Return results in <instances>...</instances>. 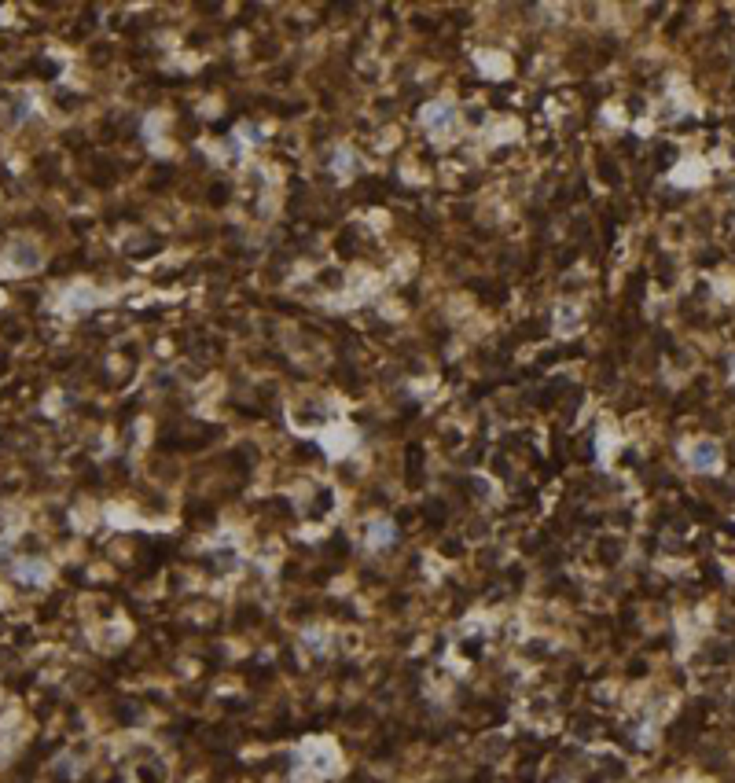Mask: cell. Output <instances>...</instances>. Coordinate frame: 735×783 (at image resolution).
<instances>
[{
	"label": "cell",
	"mask_w": 735,
	"mask_h": 783,
	"mask_svg": "<svg viewBox=\"0 0 735 783\" xmlns=\"http://www.w3.org/2000/svg\"><path fill=\"white\" fill-rule=\"evenodd\" d=\"M419 122L434 140H452L456 129H460V110H456V103H449V100H434V103L423 107Z\"/></svg>",
	"instance_id": "6da1fadb"
},
{
	"label": "cell",
	"mask_w": 735,
	"mask_h": 783,
	"mask_svg": "<svg viewBox=\"0 0 735 783\" xmlns=\"http://www.w3.org/2000/svg\"><path fill=\"white\" fill-rule=\"evenodd\" d=\"M394 541H397L394 522H390V518H368V526H364V548L368 552H383Z\"/></svg>",
	"instance_id": "7a4b0ae2"
},
{
	"label": "cell",
	"mask_w": 735,
	"mask_h": 783,
	"mask_svg": "<svg viewBox=\"0 0 735 783\" xmlns=\"http://www.w3.org/2000/svg\"><path fill=\"white\" fill-rule=\"evenodd\" d=\"M717 460H721V449L713 442H695L688 445V467L691 471H717Z\"/></svg>",
	"instance_id": "3957f363"
},
{
	"label": "cell",
	"mask_w": 735,
	"mask_h": 783,
	"mask_svg": "<svg viewBox=\"0 0 735 783\" xmlns=\"http://www.w3.org/2000/svg\"><path fill=\"white\" fill-rule=\"evenodd\" d=\"M309 508H313V511L320 515V522H324V518H328V515H331V511L338 508V497L331 493L328 485H317L313 493H309V504H305V511H309Z\"/></svg>",
	"instance_id": "277c9868"
},
{
	"label": "cell",
	"mask_w": 735,
	"mask_h": 783,
	"mask_svg": "<svg viewBox=\"0 0 735 783\" xmlns=\"http://www.w3.org/2000/svg\"><path fill=\"white\" fill-rule=\"evenodd\" d=\"M328 431H331V434H328V438H324V445H328V452H338V456H342V452H346V449H353V442H357V434H353L350 427H342V434H335V427H328Z\"/></svg>",
	"instance_id": "5b68a950"
},
{
	"label": "cell",
	"mask_w": 735,
	"mask_h": 783,
	"mask_svg": "<svg viewBox=\"0 0 735 783\" xmlns=\"http://www.w3.org/2000/svg\"><path fill=\"white\" fill-rule=\"evenodd\" d=\"M331 170L342 177V181H346V177H353V170H357V158H353V151L346 148V144H342V148L335 151V158H331Z\"/></svg>",
	"instance_id": "8992f818"
},
{
	"label": "cell",
	"mask_w": 735,
	"mask_h": 783,
	"mask_svg": "<svg viewBox=\"0 0 735 783\" xmlns=\"http://www.w3.org/2000/svg\"><path fill=\"white\" fill-rule=\"evenodd\" d=\"M19 570L26 574V581H44L48 578V566H41V563H23Z\"/></svg>",
	"instance_id": "52a82bcc"
},
{
	"label": "cell",
	"mask_w": 735,
	"mask_h": 783,
	"mask_svg": "<svg viewBox=\"0 0 735 783\" xmlns=\"http://www.w3.org/2000/svg\"><path fill=\"white\" fill-rule=\"evenodd\" d=\"M305 647H313V651H328V636H324L320 629L305 632Z\"/></svg>",
	"instance_id": "ba28073f"
}]
</instances>
